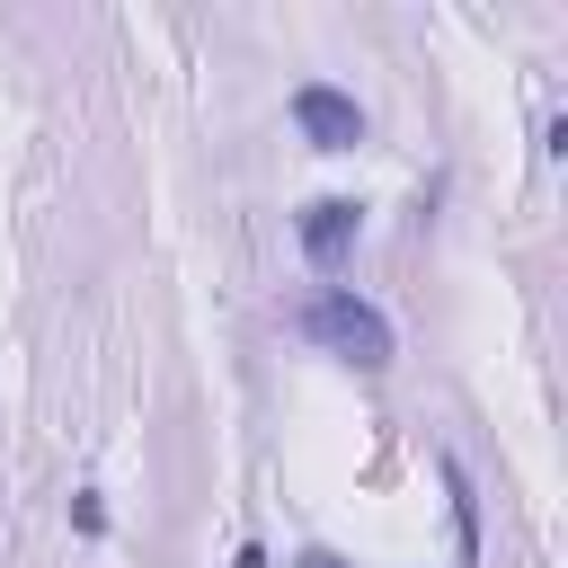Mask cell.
Instances as JSON below:
<instances>
[{"label": "cell", "instance_id": "cell-1", "mask_svg": "<svg viewBox=\"0 0 568 568\" xmlns=\"http://www.w3.org/2000/svg\"><path fill=\"white\" fill-rule=\"evenodd\" d=\"M302 337H311V346H328V355H346L355 373H382V364H390V346H399V337H390V320H382L364 293H346V284H320V293L302 302Z\"/></svg>", "mask_w": 568, "mask_h": 568}, {"label": "cell", "instance_id": "cell-2", "mask_svg": "<svg viewBox=\"0 0 568 568\" xmlns=\"http://www.w3.org/2000/svg\"><path fill=\"white\" fill-rule=\"evenodd\" d=\"M293 240H302V257H311L320 275H337V266L355 257V240H364V204H355V195H311V204L293 213Z\"/></svg>", "mask_w": 568, "mask_h": 568}, {"label": "cell", "instance_id": "cell-3", "mask_svg": "<svg viewBox=\"0 0 568 568\" xmlns=\"http://www.w3.org/2000/svg\"><path fill=\"white\" fill-rule=\"evenodd\" d=\"M293 124H302L311 151H355V142H364V106H355L346 89H328V80H302V89H293Z\"/></svg>", "mask_w": 568, "mask_h": 568}, {"label": "cell", "instance_id": "cell-4", "mask_svg": "<svg viewBox=\"0 0 568 568\" xmlns=\"http://www.w3.org/2000/svg\"><path fill=\"white\" fill-rule=\"evenodd\" d=\"M444 497H453V550L479 559V497H470V470L462 462H444Z\"/></svg>", "mask_w": 568, "mask_h": 568}, {"label": "cell", "instance_id": "cell-5", "mask_svg": "<svg viewBox=\"0 0 568 568\" xmlns=\"http://www.w3.org/2000/svg\"><path fill=\"white\" fill-rule=\"evenodd\" d=\"M71 532H89V541H98V532H106V506H98V497H89V488H80V497H71Z\"/></svg>", "mask_w": 568, "mask_h": 568}, {"label": "cell", "instance_id": "cell-6", "mask_svg": "<svg viewBox=\"0 0 568 568\" xmlns=\"http://www.w3.org/2000/svg\"><path fill=\"white\" fill-rule=\"evenodd\" d=\"M293 568H346V559H337V550H320V541H311V550H302V559H293Z\"/></svg>", "mask_w": 568, "mask_h": 568}, {"label": "cell", "instance_id": "cell-7", "mask_svg": "<svg viewBox=\"0 0 568 568\" xmlns=\"http://www.w3.org/2000/svg\"><path fill=\"white\" fill-rule=\"evenodd\" d=\"M231 568H266V550H257V541H240V559H231Z\"/></svg>", "mask_w": 568, "mask_h": 568}]
</instances>
